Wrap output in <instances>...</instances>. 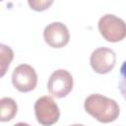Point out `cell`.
Masks as SVG:
<instances>
[{
	"label": "cell",
	"instance_id": "1",
	"mask_svg": "<svg viewBox=\"0 0 126 126\" xmlns=\"http://www.w3.org/2000/svg\"><path fill=\"white\" fill-rule=\"evenodd\" d=\"M84 108L91 116L101 123L115 121L120 112L118 103L100 94H92L86 97Z\"/></svg>",
	"mask_w": 126,
	"mask_h": 126
},
{
	"label": "cell",
	"instance_id": "2",
	"mask_svg": "<svg viewBox=\"0 0 126 126\" xmlns=\"http://www.w3.org/2000/svg\"><path fill=\"white\" fill-rule=\"evenodd\" d=\"M98 31L109 42H118L126 37V23L113 14H105L98 20Z\"/></svg>",
	"mask_w": 126,
	"mask_h": 126
},
{
	"label": "cell",
	"instance_id": "3",
	"mask_svg": "<svg viewBox=\"0 0 126 126\" xmlns=\"http://www.w3.org/2000/svg\"><path fill=\"white\" fill-rule=\"evenodd\" d=\"M33 108L35 118L42 126H51L55 124L60 117V110L57 103L48 95L37 98Z\"/></svg>",
	"mask_w": 126,
	"mask_h": 126
},
{
	"label": "cell",
	"instance_id": "4",
	"mask_svg": "<svg viewBox=\"0 0 126 126\" xmlns=\"http://www.w3.org/2000/svg\"><path fill=\"white\" fill-rule=\"evenodd\" d=\"M12 84L21 93H29L37 85V74L29 64L18 65L12 73Z\"/></svg>",
	"mask_w": 126,
	"mask_h": 126
},
{
	"label": "cell",
	"instance_id": "5",
	"mask_svg": "<svg viewBox=\"0 0 126 126\" xmlns=\"http://www.w3.org/2000/svg\"><path fill=\"white\" fill-rule=\"evenodd\" d=\"M73 77L65 69L55 70L49 77L47 82L48 93L56 97H65L73 89Z\"/></svg>",
	"mask_w": 126,
	"mask_h": 126
},
{
	"label": "cell",
	"instance_id": "6",
	"mask_svg": "<svg viewBox=\"0 0 126 126\" xmlns=\"http://www.w3.org/2000/svg\"><path fill=\"white\" fill-rule=\"evenodd\" d=\"M90 63L93 70L97 74H107L115 66L116 54L108 47H97L90 57Z\"/></svg>",
	"mask_w": 126,
	"mask_h": 126
},
{
	"label": "cell",
	"instance_id": "7",
	"mask_svg": "<svg viewBox=\"0 0 126 126\" xmlns=\"http://www.w3.org/2000/svg\"><path fill=\"white\" fill-rule=\"evenodd\" d=\"M44 41L53 48H61L68 44L70 33L68 28L60 22H53L47 25L43 31Z\"/></svg>",
	"mask_w": 126,
	"mask_h": 126
},
{
	"label": "cell",
	"instance_id": "8",
	"mask_svg": "<svg viewBox=\"0 0 126 126\" xmlns=\"http://www.w3.org/2000/svg\"><path fill=\"white\" fill-rule=\"evenodd\" d=\"M0 120L2 122L12 120L18 111L17 102L11 97H2L0 99Z\"/></svg>",
	"mask_w": 126,
	"mask_h": 126
},
{
	"label": "cell",
	"instance_id": "9",
	"mask_svg": "<svg viewBox=\"0 0 126 126\" xmlns=\"http://www.w3.org/2000/svg\"><path fill=\"white\" fill-rule=\"evenodd\" d=\"M14 58V52L10 48V46H7L3 43L0 44V76L3 77L9 68L12 60Z\"/></svg>",
	"mask_w": 126,
	"mask_h": 126
},
{
	"label": "cell",
	"instance_id": "10",
	"mask_svg": "<svg viewBox=\"0 0 126 126\" xmlns=\"http://www.w3.org/2000/svg\"><path fill=\"white\" fill-rule=\"evenodd\" d=\"M119 91L122 96L126 100V60L120 67V75H119V83H118Z\"/></svg>",
	"mask_w": 126,
	"mask_h": 126
},
{
	"label": "cell",
	"instance_id": "11",
	"mask_svg": "<svg viewBox=\"0 0 126 126\" xmlns=\"http://www.w3.org/2000/svg\"><path fill=\"white\" fill-rule=\"evenodd\" d=\"M53 3V1H41V0H39V1H31V0H29L28 1V4H29V6L32 9V10H34V11H44V10H46V9H48V7L51 5Z\"/></svg>",
	"mask_w": 126,
	"mask_h": 126
},
{
	"label": "cell",
	"instance_id": "12",
	"mask_svg": "<svg viewBox=\"0 0 126 126\" xmlns=\"http://www.w3.org/2000/svg\"><path fill=\"white\" fill-rule=\"evenodd\" d=\"M13 126H31V125H29L28 123H25V122H19V123H16L15 125H13Z\"/></svg>",
	"mask_w": 126,
	"mask_h": 126
},
{
	"label": "cell",
	"instance_id": "13",
	"mask_svg": "<svg viewBox=\"0 0 126 126\" xmlns=\"http://www.w3.org/2000/svg\"><path fill=\"white\" fill-rule=\"evenodd\" d=\"M70 126H85L83 124H73V125H70Z\"/></svg>",
	"mask_w": 126,
	"mask_h": 126
}]
</instances>
